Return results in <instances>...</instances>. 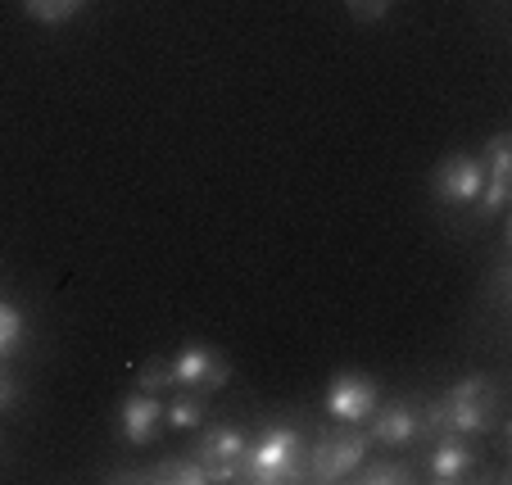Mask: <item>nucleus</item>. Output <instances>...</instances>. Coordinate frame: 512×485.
<instances>
[{
	"instance_id": "obj_1",
	"label": "nucleus",
	"mask_w": 512,
	"mask_h": 485,
	"mask_svg": "<svg viewBox=\"0 0 512 485\" xmlns=\"http://www.w3.org/2000/svg\"><path fill=\"white\" fill-rule=\"evenodd\" d=\"M499 386L494 377L476 372V377H463L435 399L431 408L422 413L426 436H485L499 418Z\"/></svg>"
},
{
	"instance_id": "obj_2",
	"label": "nucleus",
	"mask_w": 512,
	"mask_h": 485,
	"mask_svg": "<svg viewBox=\"0 0 512 485\" xmlns=\"http://www.w3.org/2000/svg\"><path fill=\"white\" fill-rule=\"evenodd\" d=\"M304 476V440L295 427L286 422H272L263 427L259 436H250L241 458V476L236 481H250V485H290Z\"/></svg>"
},
{
	"instance_id": "obj_3",
	"label": "nucleus",
	"mask_w": 512,
	"mask_h": 485,
	"mask_svg": "<svg viewBox=\"0 0 512 485\" xmlns=\"http://www.w3.org/2000/svg\"><path fill=\"white\" fill-rule=\"evenodd\" d=\"M363 458H368V431L340 422V431H322V436L313 440V449L304 454V476L318 485L349 481Z\"/></svg>"
},
{
	"instance_id": "obj_4",
	"label": "nucleus",
	"mask_w": 512,
	"mask_h": 485,
	"mask_svg": "<svg viewBox=\"0 0 512 485\" xmlns=\"http://www.w3.org/2000/svg\"><path fill=\"white\" fill-rule=\"evenodd\" d=\"M245 445H250V431L236 427V422H218V427H209L200 436L195 458H200V467L209 472V481H236V476H241Z\"/></svg>"
},
{
	"instance_id": "obj_5",
	"label": "nucleus",
	"mask_w": 512,
	"mask_h": 485,
	"mask_svg": "<svg viewBox=\"0 0 512 485\" xmlns=\"http://www.w3.org/2000/svg\"><path fill=\"white\" fill-rule=\"evenodd\" d=\"M481 186H485V164L476 155H449L445 164L431 173V195L435 204L445 209H467V204L481 200Z\"/></svg>"
},
{
	"instance_id": "obj_6",
	"label": "nucleus",
	"mask_w": 512,
	"mask_h": 485,
	"mask_svg": "<svg viewBox=\"0 0 512 485\" xmlns=\"http://www.w3.org/2000/svg\"><path fill=\"white\" fill-rule=\"evenodd\" d=\"M168 363H173L177 386L195 390V395H213V390H223L227 381H232V363L218 350H209V345H186V350H177Z\"/></svg>"
},
{
	"instance_id": "obj_7",
	"label": "nucleus",
	"mask_w": 512,
	"mask_h": 485,
	"mask_svg": "<svg viewBox=\"0 0 512 485\" xmlns=\"http://www.w3.org/2000/svg\"><path fill=\"white\" fill-rule=\"evenodd\" d=\"M377 404H381V390L363 372H340L327 386V413L336 422H345V427H363L377 413Z\"/></svg>"
},
{
	"instance_id": "obj_8",
	"label": "nucleus",
	"mask_w": 512,
	"mask_h": 485,
	"mask_svg": "<svg viewBox=\"0 0 512 485\" xmlns=\"http://www.w3.org/2000/svg\"><path fill=\"white\" fill-rule=\"evenodd\" d=\"M485 164V186H481V214L485 218H494V214H503V204H508V195H512V136L508 132H494V141H490V155L481 159Z\"/></svg>"
},
{
	"instance_id": "obj_9",
	"label": "nucleus",
	"mask_w": 512,
	"mask_h": 485,
	"mask_svg": "<svg viewBox=\"0 0 512 485\" xmlns=\"http://www.w3.org/2000/svg\"><path fill=\"white\" fill-rule=\"evenodd\" d=\"M422 436H426V422H422V413H417L413 404H390V408L377 404L368 440H377V445H386V449H408V445H417Z\"/></svg>"
},
{
	"instance_id": "obj_10",
	"label": "nucleus",
	"mask_w": 512,
	"mask_h": 485,
	"mask_svg": "<svg viewBox=\"0 0 512 485\" xmlns=\"http://www.w3.org/2000/svg\"><path fill=\"white\" fill-rule=\"evenodd\" d=\"M472 467H476V449L467 445V436H445L426 454V481L454 485V481H467Z\"/></svg>"
},
{
	"instance_id": "obj_11",
	"label": "nucleus",
	"mask_w": 512,
	"mask_h": 485,
	"mask_svg": "<svg viewBox=\"0 0 512 485\" xmlns=\"http://www.w3.org/2000/svg\"><path fill=\"white\" fill-rule=\"evenodd\" d=\"M123 436L127 445H150L159 440V427H164V399L159 395H145V390H132L123 399Z\"/></svg>"
},
{
	"instance_id": "obj_12",
	"label": "nucleus",
	"mask_w": 512,
	"mask_h": 485,
	"mask_svg": "<svg viewBox=\"0 0 512 485\" xmlns=\"http://www.w3.org/2000/svg\"><path fill=\"white\" fill-rule=\"evenodd\" d=\"M164 427L168 431H200L204 427V399L195 390L177 386L173 395H164Z\"/></svg>"
},
{
	"instance_id": "obj_13",
	"label": "nucleus",
	"mask_w": 512,
	"mask_h": 485,
	"mask_svg": "<svg viewBox=\"0 0 512 485\" xmlns=\"http://www.w3.org/2000/svg\"><path fill=\"white\" fill-rule=\"evenodd\" d=\"M145 481H155V485H213L209 472L200 467V458H186V454H173L164 458V463H155L150 472H145Z\"/></svg>"
},
{
	"instance_id": "obj_14",
	"label": "nucleus",
	"mask_w": 512,
	"mask_h": 485,
	"mask_svg": "<svg viewBox=\"0 0 512 485\" xmlns=\"http://www.w3.org/2000/svg\"><path fill=\"white\" fill-rule=\"evenodd\" d=\"M349 481H363V485H404L413 481V467L399 463V458H377V463H358V472L349 476Z\"/></svg>"
},
{
	"instance_id": "obj_15",
	"label": "nucleus",
	"mask_w": 512,
	"mask_h": 485,
	"mask_svg": "<svg viewBox=\"0 0 512 485\" xmlns=\"http://www.w3.org/2000/svg\"><path fill=\"white\" fill-rule=\"evenodd\" d=\"M136 390H145V395H173L177 381H173V363L168 359H145L141 368H136Z\"/></svg>"
},
{
	"instance_id": "obj_16",
	"label": "nucleus",
	"mask_w": 512,
	"mask_h": 485,
	"mask_svg": "<svg viewBox=\"0 0 512 485\" xmlns=\"http://www.w3.org/2000/svg\"><path fill=\"white\" fill-rule=\"evenodd\" d=\"M19 345H23V313L0 300V359H10Z\"/></svg>"
},
{
	"instance_id": "obj_17",
	"label": "nucleus",
	"mask_w": 512,
	"mask_h": 485,
	"mask_svg": "<svg viewBox=\"0 0 512 485\" xmlns=\"http://www.w3.org/2000/svg\"><path fill=\"white\" fill-rule=\"evenodd\" d=\"M23 5H28V14L37 23H64L82 10V0H23Z\"/></svg>"
},
{
	"instance_id": "obj_18",
	"label": "nucleus",
	"mask_w": 512,
	"mask_h": 485,
	"mask_svg": "<svg viewBox=\"0 0 512 485\" xmlns=\"http://www.w3.org/2000/svg\"><path fill=\"white\" fill-rule=\"evenodd\" d=\"M349 5V14H354L358 23H377L381 14L390 10V0H345Z\"/></svg>"
},
{
	"instance_id": "obj_19",
	"label": "nucleus",
	"mask_w": 512,
	"mask_h": 485,
	"mask_svg": "<svg viewBox=\"0 0 512 485\" xmlns=\"http://www.w3.org/2000/svg\"><path fill=\"white\" fill-rule=\"evenodd\" d=\"M14 404V381L0 372V408H10Z\"/></svg>"
}]
</instances>
